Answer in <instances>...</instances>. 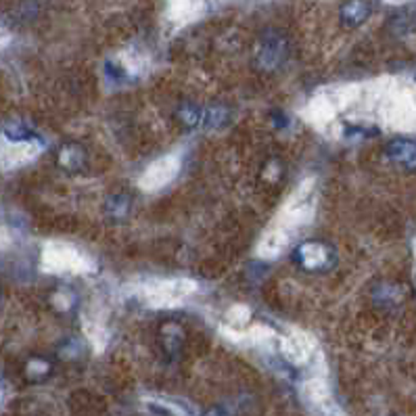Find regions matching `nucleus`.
<instances>
[{
  "label": "nucleus",
  "instance_id": "obj_4",
  "mask_svg": "<svg viewBox=\"0 0 416 416\" xmlns=\"http://www.w3.org/2000/svg\"><path fill=\"white\" fill-rule=\"evenodd\" d=\"M373 13V4L368 0H347L339 8V19L345 27L362 25Z\"/></svg>",
  "mask_w": 416,
  "mask_h": 416
},
{
  "label": "nucleus",
  "instance_id": "obj_8",
  "mask_svg": "<svg viewBox=\"0 0 416 416\" xmlns=\"http://www.w3.org/2000/svg\"><path fill=\"white\" fill-rule=\"evenodd\" d=\"M109 209H111V215L113 217H121L130 209V199L126 195H115V197L109 199Z\"/></svg>",
  "mask_w": 416,
  "mask_h": 416
},
{
  "label": "nucleus",
  "instance_id": "obj_7",
  "mask_svg": "<svg viewBox=\"0 0 416 416\" xmlns=\"http://www.w3.org/2000/svg\"><path fill=\"white\" fill-rule=\"evenodd\" d=\"M375 295H377L379 304H400L402 289H400V285H387V287L383 285V287H379V291Z\"/></svg>",
  "mask_w": 416,
  "mask_h": 416
},
{
  "label": "nucleus",
  "instance_id": "obj_9",
  "mask_svg": "<svg viewBox=\"0 0 416 416\" xmlns=\"http://www.w3.org/2000/svg\"><path fill=\"white\" fill-rule=\"evenodd\" d=\"M203 416H230V412H228L226 408L217 406V408H211V410H208Z\"/></svg>",
  "mask_w": 416,
  "mask_h": 416
},
{
  "label": "nucleus",
  "instance_id": "obj_2",
  "mask_svg": "<svg viewBox=\"0 0 416 416\" xmlns=\"http://www.w3.org/2000/svg\"><path fill=\"white\" fill-rule=\"evenodd\" d=\"M285 57H287V40L276 32L266 34L262 40V48L257 53V63L264 69H274L283 63Z\"/></svg>",
  "mask_w": 416,
  "mask_h": 416
},
{
  "label": "nucleus",
  "instance_id": "obj_3",
  "mask_svg": "<svg viewBox=\"0 0 416 416\" xmlns=\"http://www.w3.org/2000/svg\"><path fill=\"white\" fill-rule=\"evenodd\" d=\"M385 155L391 163L402 170H416V140L412 138H394L385 145Z\"/></svg>",
  "mask_w": 416,
  "mask_h": 416
},
{
  "label": "nucleus",
  "instance_id": "obj_1",
  "mask_svg": "<svg viewBox=\"0 0 416 416\" xmlns=\"http://www.w3.org/2000/svg\"><path fill=\"white\" fill-rule=\"evenodd\" d=\"M293 262L304 268L306 272H322V270H328L335 266L337 262V255H335V249L324 243V241H306L302 243L295 251H293Z\"/></svg>",
  "mask_w": 416,
  "mask_h": 416
},
{
  "label": "nucleus",
  "instance_id": "obj_6",
  "mask_svg": "<svg viewBox=\"0 0 416 416\" xmlns=\"http://www.w3.org/2000/svg\"><path fill=\"white\" fill-rule=\"evenodd\" d=\"M59 161H61V166H63L65 170L78 172V170L84 168V163H86V153H84V149H82L80 145L72 142V145H67V147L61 151Z\"/></svg>",
  "mask_w": 416,
  "mask_h": 416
},
{
  "label": "nucleus",
  "instance_id": "obj_5",
  "mask_svg": "<svg viewBox=\"0 0 416 416\" xmlns=\"http://www.w3.org/2000/svg\"><path fill=\"white\" fill-rule=\"evenodd\" d=\"M182 343H184V333L180 328V324L176 322H166L161 326V345L163 349L170 354V356H176L180 349H182Z\"/></svg>",
  "mask_w": 416,
  "mask_h": 416
}]
</instances>
